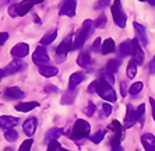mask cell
Wrapping results in <instances>:
<instances>
[{
    "label": "cell",
    "instance_id": "32",
    "mask_svg": "<svg viewBox=\"0 0 155 151\" xmlns=\"http://www.w3.org/2000/svg\"><path fill=\"white\" fill-rule=\"evenodd\" d=\"M4 139H6L7 141H11V143H13V141H15L18 139V133L13 129H8V130L4 132Z\"/></svg>",
    "mask_w": 155,
    "mask_h": 151
},
{
    "label": "cell",
    "instance_id": "19",
    "mask_svg": "<svg viewBox=\"0 0 155 151\" xmlns=\"http://www.w3.org/2000/svg\"><path fill=\"white\" fill-rule=\"evenodd\" d=\"M61 134H63V130L60 127H52L45 136V143H51V141L58 140Z\"/></svg>",
    "mask_w": 155,
    "mask_h": 151
},
{
    "label": "cell",
    "instance_id": "9",
    "mask_svg": "<svg viewBox=\"0 0 155 151\" xmlns=\"http://www.w3.org/2000/svg\"><path fill=\"white\" fill-rule=\"evenodd\" d=\"M24 69H25V62H22L21 59H15V60L10 62V63L6 66V69H3V70H4V74L6 76H10V74H14V73L21 72Z\"/></svg>",
    "mask_w": 155,
    "mask_h": 151
},
{
    "label": "cell",
    "instance_id": "12",
    "mask_svg": "<svg viewBox=\"0 0 155 151\" xmlns=\"http://www.w3.org/2000/svg\"><path fill=\"white\" fill-rule=\"evenodd\" d=\"M18 122H20V119L15 118V116H6V115L0 116V127L2 129H6V130L13 129L14 126L18 125Z\"/></svg>",
    "mask_w": 155,
    "mask_h": 151
},
{
    "label": "cell",
    "instance_id": "22",
    "mask_svg": "<svg viewBox=\"0 0 155 151\" xmlns=\"http://www.w3.org/2000/svg\"><path fill=\"white\" fill-rule=\"evenodd\" d=\"M39 73L43 76V77H46V79H49V77H54V76L59 73L58 67H54V66H41L39 67Z\"/></svg>",
    "mask_w": 155,
    "mask_h": 151
},
{
    "label": "cell",
    "instance_id": "27",
    "mask_svg": "<svg viewBox=\"0 0 155 151\" xmlns=\"http://www.w3.org/2000/svg\"><path fill=\"white\" fill-rule=\"evenodd\" d=\"M123 136H124L123 129L122 130H117V132H115V133H113V137L110 139V146H112V148L120 147V141H122Z\"/></svg>",
    "mask_w": 155,
    "mask_h": 151
},
{
    "label": "cell",
    "instance_id": "38",
    "mask_svg": "<svg viewBox=\"0 0 155 151\" xmlns=\"http://www.w3.org/2000/svg\"><path fill=\"white\" fill-rule=\"evenodd\" d=\"M98 86H99V81L95 80V81H92V83L90 84V87L87 88V91H88V92H98Z\"/></svg>",
    "mask_w": 155,
    "mask_h": 151
},
{
    "label": "cell",
    "instance_id": "46",
    "mask_svg": "<svg viewBox=\"0 0 155 151\" xmlns=\"http://www.w3.org/2000/svg\"><path fill=\"white\" fill-rule=\"evenodd\" d=\"M150 104H151V109H152V118H154V122H155V99H154V98H150Z\"/></svg>",
    "mask_w": 155,
    "mask_h": 151
},
{
    "label": "cell",
    "instance_id": "30",
    "mask_svg": "<svg viewBox=\"0 0 155 151\" xmlns=\"http://www.w3.org/2000/svg\"><path fill=\"white\" fill-rule=\"evenodd\" d=\"M136 115H137V122L140 123V125H143V123H144V115H145V105L144 104H141L140 106L136 109Z\"/></svg>",
    "mask_w": 155,
    "mask_h": 151
},
{
    "label": "cell",
    "instance_id": "25",
    "mask_svg": "<svg viewBox=\"0 0 155 151\" xmlns=\"http://www.w3.org/2000/svg\"><path fill=\"white\" fill-rule=\"evenodd\" d=\"M77 63H78L80 67H88L91 63V55L90 52H81V53L78 55V58H77Z\"/></svg>",
    "mask_w": 155,
    "mask_h": 151
},
{
    "label": "cell",
    "instance_id": "31",
    "mask_svg": "<svg viewBox=\"0 0 155 151\" xmlns=\"http://www.w3.org/2000/svg\"><path fill=\"white\" fill-rule=\"evenodd\" d=\"M143 86H144V84L141 83V81H137V83L131 84V86H130V88H129V94H130V95H137V94L143 90Z\"/></svg>",
    "mask_w": 155,
    "mask_h": 151
},
{
    "label": "cell",
    "instance_id": "21",
    "mask_svg": "<svg viewBox=\"0 0 155 151\" xmlns=\"http://www.w3.org/2000/svg\"><path fill=\"white\" fill-rule=\"evenodd\" d=\"M119 52L122 56H129V55H133V41H124L119 45Z\"/></svg>",
    "mask_w": 155,
    "mask_h": 151
},
{
    "label": "cell",
    "instance_id": "16",
    "mask_svg": "<svg viewBox=\"0 0 155 151\" xmlns=\"http://www.w3.org/2000/svg\"><path fill=\"white\" fill-rule=\"evenodd\" d=\"M141 143L144 146L145 151H155V137L151 133H145L141 136Z\"/></svg>",
    "mask_w": 155,
    "mask_h": 151
},
{
    "label": "cell",
    "instance_id": "15",
    "mask_svg": "<svg viewBox=\"0 0 155 151\" xmlns=\"http://www.w3.org/2000/svg\"><path fill=\"white\" fill-rule=\"evenodd\" d=\"M36 118H28L24 122V125H22V129H24V133L27 134V136L31 139V136H34V133H35L36 130Z\"/></svg>",
    "mask_w": 155,
    "mask_h": 151
},
{
    "label": "cell",
    "instance_id": "49",
    "mask_svg": "<svg viewBox=\"0 0 155 151\" xmlns=\"http://www.w3.org/2000/svg\"><path fill=\"white\" fill-rule=\"evenodd\" d=\"M147 2H148L150 4H151L152 7H155V0H147Z\"/></svg>",
    "mask_w": 155,
    "mask_h": 151
},
{
    "label": "cell",
    "instance_id": "44",
    "mask_svg": "<svg viewBox=\"0 0 155 151\" xmlns=\"http://www.w3.org/2000/svg\"><path fill=\"white\" fill-rule=\"evenodd\" d=\"M7 39H8V34L7 32H0V46L4 45Z\"/></svg>",
    "mask_w": 155,
    "mask_h": 151
},
{
    "label": "cell",
    "instance_id": "17",
    "mask_svg": "<svg viewBox=\"0 0 155 151\" xmlns=\"http://www.w3.org/2000/svg\"><path fill=\"white\" fill-rule=\"evenodd\" d=\"M4 95L7 99H20V98L24 97V92L18 87H8L7 90L4 91Z\"/></svg>",
    "mask_w": 155,
    "mask_h": 151
},
{
    "label": "cell",
    "instance_id": "41",
    "mask_svg": "<svg viewBox=\"0 0 155 151\" xmlns=\"http://www.w3.org/2000/svg\"><path fill=\"white\" fill-rule=\"evenodd\" d=\"M102 111H104V115L105 116H109L110 113H112V106H110L108 102H105V104L102 105Z\"/></svg>",
    "mask_w": 155,
    "mask_h": 151
},
{
    "label": "cell",
    "instance_id": "6",
    "mask_svg": "<svg viewBox=\"0 0 155 151\" xmlns=\"http://www.w3.org/2000/svg\"><path fill=\"white\" fill-rule=\"evenodd\" d=\"M32 62L35 65L39 66V67L41 66H48V63H49V55H48L45 46L39 45V46L36 48V50L32 55Z\"/></svg>",
    "mask_w": 155,
    "mask_h": 151
},
{
    "label": "cell",
    "instance_id": "1",
    "mask_svg": "<svg viewBox=\"0 0 155 151\" xmlns=\"http://www.w3.org/2000/svg\"><path fill=\"white\" fill-rule=\"evenodd\" d=\"M94 27H95V24L91 20H85L83 22V27L77 31L76 36L73 38V49H80V48L83 46L84 43H85V41L88 39V36L92 34Z\"/></svg>",
    "mask_w": 155,
    "mask_h": 151
},
{
    "label": "cell",
    "instance_id": "39",
    "mask_svg": "<svg viewBox=\"0 0 155 151\" xmlns=\"http://www.w3.org/2000/svg\"><path fill=\"white\" fill-rule=\"evenodd\" d=\"M110 2H112V0H98V3H97V6H95V8H105V7H108L109 4H110Z\"/></svg>",
    "mask_w": 155,
    "mask_h": 151
},
{
    "label": "cell",
    "instance_id": "45",
    "mask_svg": "<svg viewBox=\"0 0 155 151\" xmlns=\"http://www.w3.org/2000/svg\"><path fill=\"white\" fill-rule=\"evenodd\" d=\"M101 41H102L101 38H97V39H95V42H94V45H92V49H94V50H98L99 48H102Z\"/></svg>",
    "mask_w": 155,
    "mask_h": 151
},
{
    "label": "cell",
    "instance_id": "18",
    "mask_svg": "<svg viewBox=\"0 0 155 151\" xmlns=\"http://www.w3.org/2000/svg\"><path fill=\"white\" fill-rule=\"evenodd\" d=\"M74 101H76V90H74V88H69V90L63 94V98L60 99V104L61 105H71Z\"/></svg>",
    "mask_w": 155,
    "mask_h": 151
},
{
    "label": "cell",
    "instance_id": "11",
    "mask_svg": "<svg viewBox=\"0 0 155 151\" xmlns=\"http://www.w3.org/2000/svg\"><path fill=\"white\" fill-rule=\"evenodd\" d=\"M137 122V115H136V109L133 108V105H127L126 109V116H124V129H129L134 123Z\"/></svg>",
    "mask_w": 155,
    "mask_h": 151
},
{
    "label": "cell",
    "instance_id": "51",
    "mask_svg": "<svg viewBox=\"0 0 155 151\" xmlns=\"http://www.w3.org/2000/svg\"><path fill=\"white\" fill-rule=\"evenodd\" d=\"M4 151H13V148H10V147H8V148H4Z\"/></svg>",
    "mask_w": 155,
    "mask_h": 151
},
{
    "label": "cell",
    "instance_id": "35",
    "mask_svg": "<svg viewBox=\"0 0 155 151\" xmlns=\"http://www.w3.org/2000/svg\"><path fill=\"white\" fill-rule=\"evenodd\" d=\"M63 147L60 146L59 141H51V143H48V151H61Z\"/></svg>",
    "mask_w": 155,
    "mask_h": 151
},
{
    "label": "cell",
    "instance_id": "34",
    "mask_svg": "<svg viewBox=\"0 0 155 151\" xmlns=\"http://www.w3.org/2000/svg\"><path fill=\"white\" fill-rule=\"evenodd\" d=\"M32 143L34 140L32 139H27L24 143L20 146V148H18V151H31V147H32Z\"/></svg>",
    "mask_w": 155,
    "mask_h": 151
},
{
    "label": "cell",
    "instance_id": "28",
    "mask_svg": "<svg viewBox=\"0 0 155 151\" xmlns=\"http://www.w3.org/2000/svg\"><path fill=\"white\" fill-rule=\"evenodd\" d=\"M120 63H122L120 59H110V60H108V63H106V70H108L109 73H116L120 67Z\"/></svg>",
    "mask_w": 155,
    "mask_h": 151
},
{
    "label": "cell",
    "instance_id": "7",
    "mask_svg": "<svg viewBox=\"0 0 155 151\" xmlns=\"http://www.w3.org/2000/svg\"><path fill=\"white\" fill-rule=\"evenodd\" d=\"M42 2L43 0H22V2H20V3L17 4V15L18 17L25 15L27 13L34 7V6L42 3Z\"/></svg>",
    "mask_w": 155,
    "mask_h": 151
},
{
    "label": "cell",
    "instance_id": "14",
    "mask_svg": "<svg viewBox=\"0 0 155 151\" xmlns=\"http://www.w3.org/2000/svg\"><path fill=\"white\" fill-rule=\"evenodd\" d=\"M133 41V59L136 60L137 65H141L144 62V52L141 49V43L137 39H131Z\"/></svg>",
    "mask_w": 155,
    "mask_h": 151
},
{
    "label": "cell",
    "instance_id": "47",
    "mask_svg": "<svg viewBox=\"0 0 155 151\" xmlns=\"http://www.w3.org/2000/svg\"><path fill=\"white\" fill-rule=\"evenodd\" d=\"M124 92H126V83H122V94L124 95Z\"/></svg>",
    "mask_w": 155,
    "mask_h": 151
},
{
    "label": "cell",
    "instance_id": "2",
    "mask_svg": "<svg viewBox=\"0 0 155 151\" xmlns=\"http://www.w3.org/2000/svg\"><path fill=\"white\" fill-rule=\"evenodd\" d=\"M91 126L90 123L84 120V119H77L74 126L71 129V139L74 140H81V139H85L88 134H90Z\"/></svg>",
    "mask_w": 155,
    "mask_h": 151
},
{
    "label": "cell",
    "instance_id": "4",
    "mask_svg": "<svg viewBox=\"0 0 155 151\" xmlns=\"http://www.w3.org/2000/svg\"><path fill=\"white\" fill-rule=\"evenodd\" d=\"M110 11H112V17H113L115 24L119 25L120 28H124V27H126V22H127V17H126V13L123 11L122 2H120V0H113Z\"/></svg>",
    "mask_w": 155,
    "mask_h": 151
},
{
    "label": "cell",
    "instance_id": "26",
    "mask_svg": "<svg viewBox=\"0 0 155 151\" xmlns=\"http://www.w3.org/2000/svg\"><path fill=\"white\" fill-rule=\"evenodd\" d=\"M56 36H58V31H56V29H52V31H49L48 34H45V35L42 36V39H41V45H42V46L51 45V43L56 39Z\"/></svg>",
    "mask_w": 155,
    "mask_h": 151
},
{
    "label": "cell",
    "instance_id": "23",
    "mask_svg": "<svg viewBox=\"0 0 155 151\" xmlns=\"http://www.w3.org/2000/svg\"><path fill=\"white\" fill-rule=\"evenodd\" d=\"M39 106V102H36V101H31V102H21V104H18L15 106L18 112H29L32 111V109L38 108Z\"/></svg>",
    "mask_w": 155,
    "mask_h": 151
},
{
    "label": "cell",
    "instance_id": "40",
    "mask_svg": "<svg viewBox=\"0 0 155 151\" xmlns=\"http://www.w3.org/2000/svg\"><path fill=\"white\" fill-rule=\"evenodd\" d=\"M102 77H104L105 81H106V83H109L110 86H113V84H115V79H113L112 73H105V74H102Z\"/></svg>",
    "mask_w": 155,
    "mask_h": 151
},
{
    "label": "cell",
    "instance_id": "10",
    "mask_svg": "<svg viewBox=\"0 0 155 151\" xmlns=\"http://www.w3.org/2000/svg\"><path fill=\"white\" fill-rule=\"evenodd\" d=\"M29 52V45L28 43H17L15 46H13V49H11V55H13V58L15 59H22L25 58L27 55H28Z\"/></svg>",
    "mask_w": 155,
    "mask_h": 151
},
{
    "label": "cell",
    "instance_id": "53",
    "mask_svg": "<svg viewBox=\"0 0 155 151\" xmlns=\"http://www.w3.org/2000/svg\"><path fill=\"white\" fill-rule=\"evenodd\" d=\"M140 2H145V0H140Z\"/></svg>",
    "mask_w": 155,
    "mask_h": 151
},
{
    "label": "cell",
    "instance_id": "37",
    "mask_svg": "<svg viewBox=\"0 0 155 151\" xmlns=\"http://www.w3.org/2000/svg\"><path fill=\"white\" fill-rule=\"evenodd\" d=\"M95 109H97V106H95L94 102H88V105H87V108H85L87 116H92V115H94Z\"/></svg>",
    "mask_w": 155,
    "mask_h": 151
},
{
    "label": "cell",
    "instance_id": "48",
    "mask_svg": "<svg viewBox=\"0 0 155 151\" xmlns=\"http://www.w3.org/2000/svg\"><path fill=\"white\" fill-rule=\"evenodd\" d=\"M4 76H6V74H4V70H3V69H0V80L3 79Z\"/></svg>",
    "mask_w": 155,
    "mask_h": 151
},
{
    "label": "cell",
    "instance_id": "33",
    "mask_svg": "<svg viewBox=\"0 0 155 151\" xmlns=\"http://www.w3.org/2000/svg\"><path fill=\"white\" fill-rule=\"evenodd\" d=\"M104 137H105V130H98L97 133L91 137V141L95 144H99L102 140H104Z\"/></svg>",
    "mask_w": 155,
    "mask_h": 151
},
{
    "label": "cell",
    "instance_id": "29",
    "mask_svg": "<svg viewBox=\"0 0 155 151\" xmlns=\"http://www.w3.org/2000/svg\"><path fill=\"white\" fill-rule=\"evenodd\" d=\"M136 74H137V63H136V60L133 59V60L129 63V66H127V77H129V79H134Z\"/></svg>",
    "mask_w": 155,
    "mask_h": 151
},
{
    "label": "cell",
    "instance_id": "43",
    "mask_svg": "<svg viewBox=\"0 0 155 151\" xmlns=\"http://www.w3.org/2000/svg\"><path fill=\"white\" fill-rule=\"evenodd\" d=\"M148 70H150V73L151 74H155V56L150 60V65H148Z\"/></svg>",
    "mask_w": 155,
    "mask_h": 151
},
{
    "label": "cell",
    "instance_id": "50",
    "mask_svg": "<svg viewBox=\"0 0 155 151\" xmlns=\"http://www.w3.org/2000/svg\"><path fill=\"white\" fill-rule=\"evenodd\" d=\"M113 151H123L122 147H117V148H113Z\"/></svg>",
    "mask_w": 155,
    "mask_h": 151
},
{
    "label": "cell",
    "instance_id": "13",
    "mask_svg": "<svg viewBox=\"0 0 155 151\" xmlns=\"http://www.w3.org/2000/svg\"><path fill=\"white\" fill-rule=\"evenodd\" d=\"M134 27V31H136V39L138 41V42L143 45V46H145L148 43V38H147V32H145V28L143 27L141 24H138V22H134L133 24Z\"/></svg>",
    "mask_w": 155,
    "mask_h": 151
},
{
    "label": "cell",
    "instance_id": "3",
    "mask_svg": "<svg viewBox=\"0 0 155 151\" xmlns=\"http://www.w3.org/2000/svg\"><path fill=\"white\" fill-rule=\"evenodd\" d=\"M98 95L102 98V99L108 101V102H115L117 99V95H116V91L112 88V86L109 83L105 81L104 77L99 79V86H98Z\"/></svg>",
    "mask_w": 155,
    "mask_h": 151
},
{
    "label": "cell",
    "instance_id": "5",
    "mask_svg": "<svg viewBox=\"0 0 155 151\" xmlns=\"http://www.w3.org/2000/svg\"><path fill=\"white\" fill-rule=\"evenodd\" d=\"M73 38H74L73 35H69L67 38H64V41L58 46V49H56L58 60L63 62L66 59V56H67V53H69L70 50H73Z\"/></svg>",
    "mask_w": 155,
    "mask_h": 151
},
{
    "label": "cell",
    "instance_id": "36",
    "mask_svg": "<svg viewBox=\"0 0 155 151\" xmlns=\"http://www.w3.org/2000/svg\"><path fill=\"white\" fill-rule=\"evenodd\" d=\"M105 22H106V17H105V14H101L99 17L97 18V21H95L94 24H95V27H97V28H104Z\"/></svg>",
    "mask_w": 155,
    "mask_h": 151
},
{
    "label": "cell",
    "instance_id": "20",
    "mask_svg": "<svg viewBox=\"0 0 155 151\" xmlns=\"http://www.w3.org/2000/svg\"><path fill=\"white\" fill-rule=\"evenodd\" d=\"M85 80V74L81 72H76L73 73L70 76V80H69V84H70V88H76V86H78L80 83H83Z\"/></svg>",
    "mask_w": 155,
    "mask_h": 151
},
{
    "label": "cell",
    "instance_id": "8",
    "mask_svg": "<svg viewBox=\"0 0 155 151\" xmlns=\"http://www.w3.org/2000/svg\"><path fill=\"white\" fill-rule=\"evenodd\" d=\"M76 6L77 0H66L61 4L60 10H59V15H67V17H74L76 15Z\"/></svg>",
    "mask_w": 155,
    "mask_h": 151
},
{
    "label": "cell",
    "instance_id": "52",
    "mask_svg": "<svg viewBox=\"0 0 155 151\" xmlns=\"http://www.w3.org/2000/svg\"><path fill=\"white\" fill-rule=\"evenodd\" d=\"M61 151H69V150H64V148H63V150H61Z\"/></svg>",
    "mask_w": 155,
    "mask_h": 151
},
{
    "label": "cell",
    "instance_id": "24",
    "mask_svg": "<svg viewBox=\"0 0 155 151\" xmlns=\"http://www.w3.org/2000/svg\"><path fill=\"white\" fill-rule=\"evenodd\" d=\"M115 41L112 39V38H108L106 41H104V43H102V48H101V53L102 55H108V53H112V52H115Z\"/></svg>",
    "mask_w": 155,
    "mask_h": 151
},
{
    "label": "cell",
    "instance_id": "42",
    "mask_svg": "<svg viewBox=\"0 0 155 151\" xmlns=\"http://www.w3.org/2000/svg\"><path fill=\"white\" fill-rule=\"evenodd\" d=\"M8 14H10L11 17H18L17 15V4H13V6L8 7Z\"/></svg>",
    "mask_w": 155,
    "mask_h": 151
}]
</instances>
